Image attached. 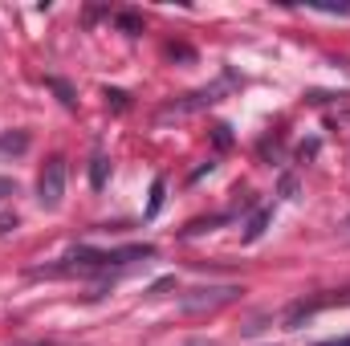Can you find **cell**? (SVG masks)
<instances>
[{"instance_id": "obj_1", "label": "cell", "mask_w": 350, "mask_h": 346, "mask_svg": "<svg viewBox=\"0 0 350 346\" xmlns=\"http://www.w3.org/2000/svg\"><path fill=\"white\" fill-rule=\"evenodd\" d=\"M143 257H155V249L151 245H126V249H74L70 253V265H78V269H110V265H126V261H143Z\"/></svg>"}, {"instance_id": "obj_2", "label": "cell", "mask_w": 350, "mask_h": 346, "mask_svg": "<svg viewBox=\"0 0 350 346\" xmlns=\"http://www.w3.org/2000/svg\"><path fill=\"white\" fill-rule=\"evenodd\" d=\"M241 293H245L241 285H196L179 297V310L183 314H208V310H220V306L237 302Z\"/></svg>"}, {"instance_id": "obj_3", "label": "cell", "mask_w": 350, "mask_h": 346, "mask_svg": "<svg viewBox=\"0 0 350 346\" xmlns=\"http://www.w3.org/2000/svg\"><path fill=\"white\" fill-rule=\"evenodd\" d=\"M62 200H66V159L53 155V159H45V168L37 175V204L45 212H57Z\"/></svg>"}, {"instance_id": "obj_4", "label": "cell", "mask_w": 350, "mask_h": 346, "mask_svg": "<svg viewBox=\"0 0 350 346\" xmlns=\"http://www.w3.org/2000/svg\"><path fill=\"white\" fill-rule=\"evenodd\" d=\"M106 179H110V159H106L102 151H94V159H90V183L102 191V187H106Z\"/></svg>"}, {"instance_id": "obj_5", "label": "cell", "mask_w": 350, "mask_h": 346, "mask_svg": "<svg viewBox=\"0 0 350 346\" xmlns=\"http://www.w3.org/2000/svg\"><path fill=\"white\" fill-rule=\"evenodd\" d=\"M269 220H273V212H269V208H261V212L249 220V228H245V241H257L265 228H269Z\"/></svg>"}, {"instance_id": "obj_6", "label": "cell", "mask_w": 350, "mask_h": 346, "mask_svg": "<svg viewBox=\"0 0 350 346\" xmlns=\"http://www.w3.org/2000/svg\"><path fill=\"white\" fill-rule=\"evenodd\" d=\"M163 191H167V183H163V179H155V183H151V204H147V216H159V208H163Z\"/></svg>"}, {"instance_id": "obj_7", "label": "cell", "mask_w": 350, "mask_h": 346, "mask_svg": "<svg viewBox=\"0 0 350 346\" xmlns=\"http://www.w3.org/2000/svg\"><path fill=\"white\" fill-rule=\"evenodd\" d=\"M118 25H122L131 37H135V33H143V21H139V16H131V12H118Z\"/></svg>"}, {"instance_id": "obj_8", "label": "cell", "mask_w": 350, "mask_h": 346, "mask_svg": "<svg viewBox=\"0 0 350 346\" xmlns=\"http://www.w3.org/2000/svg\"><path fill=\"white\" fill-rule=\"evenodd\" d=\"M49 86H53L57 94H62V102H66V106H74V90L66 86V82H57V78H49Z\"/></svg>"}, {"instance_id": "obj_9", "label": "cell", "mask_w": 350, "mask_h": 346, "mask_svg": "<svg viewBox=\"0 0 350 346\" xmlns=\"http://www.w3.org/2000/svg\"><path fill=\"white\" fill-rule=\"evenodd\" d=\"M293 191H297V183H293V175H285V179H281V196L293 200Z\"/></svg>"}, {"instance_id": "obj_10", "label": "cell", "mask_w": 350, "mask_h": 346, "mask_svg": "<svg viewBox=\"0 0 350 346\" xmlns=\"http://www.w3.org/2000/svg\"><path fill=\"white\" fill-rule=\"evenodd\" d=\"M106 98H114V106L126 110V94H122V90H106Z\"/></svg>"}, {"instance_id": "obj_11", "label": "cell", "mask_w": 350, "mask_h": 346, "mask_svg": "<svg viewBox=\"0 0 350 346\" xmlns=\"http://www.w3.org/2000/svg\"><path fill=\"white\" fill-rule=\"evenodd\" d=\"M216 143H220V147H228V143H232V135H228V127H224V122L216 127Z\"/></svg>"}, {"instance_id": "obj_12", "label": "cell", "mask_w": 350, "mask_h": 346, "mask_svg": "<svg viewBox=\"0 0 350 346\" xmlns=\"http://www.w3.org/2000/svg\"><path fill=\"white\" fill-rule=\"evenodd\" d=\"M4 196H16V183H12V179H0V200H4Z\"/></svg>"}, {"instance_id": "obj_13", "label": "cell", "mask_w": 350, "mask_h": 346, "mask_svg": "<svg viewBox=\"0 0 350 346\" xmlns=\"http://www.w3.org/2000/svg\"><path fill=\"white\" fill-rule=\"evenodd\" d=\"M314 346H350V334L347 338H330V343H314Z\"/></svg>"}, {"instance_id": "obj_14", "label": "cell", "mask_w": 350, "mask_h": 346, "mask_svg": "<svg viewBox=\"0 0 350 346\" xmlns=\"http://www.w3.org/2000/svg\"><path fill=\"white\" fill-rule=\"evenodd\" d=\"M187 346H216V343H208V338H191Z\"/></svg>"}]
</instances>
